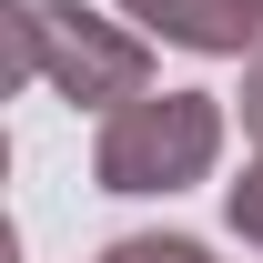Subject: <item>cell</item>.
I'll list each match as a JSON object with an SVG mask.
<instances>
[{
	"label": "cell",
	"instance_id": "6da1fadb",
	"mask_svg": "<svg viewBox=\"0 0 263 263\" xmlns=\"http://www.w3.org/2000/svg\"><path fill=\"white\" fill-rule=\"evenodd\" d=\"M0 31H10V61H0L10 91L51 81L61 101H91V111H122V101L152 91V51H142V31L91 21L81 0H10Z\"/></svg>",
	"mask_w": 263,
	"mask_h": 263
},
{
	"label": "cell",
	"instance_id": "7a4b0ae2",
	"mask_svg": "<svg viewBox=\"0 0 263 263\" xmlns=\"http://www.w3.org/2000/svg\"><path fill=\"white\" fill-rule=\"evenodd\" d=\"M213 152H223V101L213 91H142L101 122L91 172H101V193H182V182L213 172Z\"/></svg>",
	"mask_w": 263,
	"mask_h": 263
},
{
	"label": "cell",
	"instance_id": "3957f363",
	"mask_svg": "<svg viewBox=\"0 0 263 263\" xmlns=\"http://www.w3.org/2000/svg\"><path fill=\"white\" fill-rule=\"evenodd\" d=\"M142 31H162V41H182V51H253L263 41V0H122Z\"/></svg>",
	"mask_w": 263,
	"mask_h": 263
},
{
	"label": "cell",
	"instance_id": "277c9868",
	"mask_svg": "<svg viewBox=\"0 0 263 263\" xmlns=\"http://www.w3.org/2000/svg\"><path fill=\"white\" fill-rule=\"evenodd\" d=\"M101 263H213L202 243H182V233H132V243H111Z\"/></svg>",
	"mask_w": 263,
	"mask_h": 263
},
{
	"label": "cell",
	"instance_id": "5b68a950",
	"mask_svg": "<svg viewBox=\"0 0 263 263\" xmlns=\"http://www.w3.org/2000/svg\"><path fill=\"white\" fill-rule=\"evenodd\" d=\"M223 213H233V233H243V243L263 253V162H243V182L223 193Z\"/></svg>",
	"mask_w": 263,
	"mask_h": 263
},
{
	"label": "cell",
	"instance_id": "8992f818",
	"mask_svg": "<svg viewBox=\"0 0 263 263\" xmlns=\"http://www.w3.org/2000/svg\"><path fill=\"white\" fill-rule=\"evenodd\" d=\"M243 132H253V142H263V61L243 71Z\"/></svg>",
	"mask_w": 263,
	"mask_h": 263
}]
</instances>
